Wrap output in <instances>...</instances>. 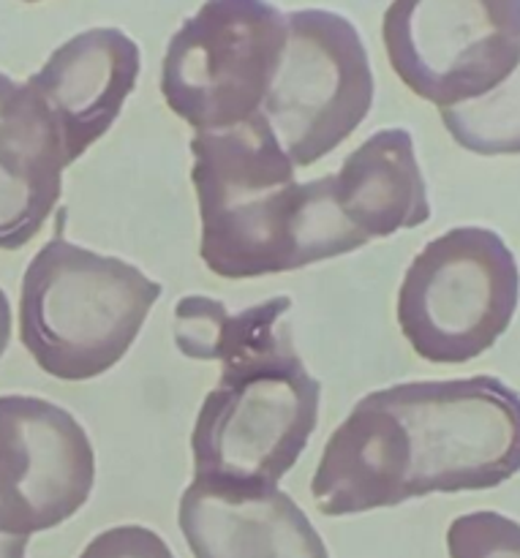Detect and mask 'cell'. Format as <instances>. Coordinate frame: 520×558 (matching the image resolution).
<instances>
[{
  "label": "cell",
  "instance_id": "cell-1",
  "mask_svg": "<svg viewBox=\"0 0 520 558\" xmlns=\"http://www.w3.org/2000/svg\"><path fill=\"white\" fill-rule=\"evenodd\" d=\"M520 472V396L496 376L407 381L360 398L327 439L311 496L327 518L431 494L494 490Z\"/></svg>",
  "mask_w": 520,
  "mask_h": 558
},
{
  "label": "cell",
  "instance_id": "cell-2",
  "mask_svg": "<svg viewBox=\"0 0 520 558\" xmlns=\"http://www.w3.org/2000/svg\"><path fill=\"white\" fill-rule=\"evenodd\" d=\"M278 294L229 314L221 300L189 294L174 308V343L199 363H221V379L191 434L194 483L213 490L278 488L319 423L322 385L294 349Z\"/></svg>",
  "mask_w": 520,
  "mask_h": 558
},
{
  "label": "cell",
  "instance_id": "cell-3",
  "mask_svg": "<svg viewBox=\"0 0 520 558\" xmlns=\"http://www.w3.org/2000/svg\"><path fill=\"white\" fill-rule=\"evenodd\" d=\"M199 256L227 281L278 276L363 248L332 199L330 178L298 183L265 114L191 140Z\"/></svg>",
  "mask_w": 520,
  "mask_h": 558
},
{
  "label": "cell",
  "instance_id": "cell-4",
  "mask_svg": "<svg viewBox=\"0 0 520 558\" xmlns=\"http://www.w3.org/2000/svg\"><path fill=\"white\" fill-rule=\"evenodd\" d=\"M161 292L129 262L55 234L22 276L20 341L44 374L96 379L129 354Z\"/></svg>",
  "mask_w": 520,
  "mask_h": 558
},
{
  "label": "cell",
  "instance_id": "cell-5",
  "mask_svg": "<svg viewBox=\"0 0 520 558\" xmlns=\"http://www.w3.org/2000/svg\"><path fill=\"white\" fill-rule=\"evenodd\" d=\"M520 267L485 227H456L431 240L398 289V325L414 354L436 365L477 360L510 330Z\"/></svg>",
  "mask_w": 520,
  "mask_h": 558
},
{
  "label": "cell",
  "instance_id": "cell-6",
  "mask_svg": "<svg viewBox=\"0 0 520 558\" xmlns=\"http://www.w3.org/2000/svg\"><path fill=\"white\" fill-rule=\"evenodd\" d=\"M287 49V16L270 0H205L169 38L167 107L194 131H221L262 112Z\"/></svg>",
  "mask_w": 520,
  "mask_h": 558
},
{
  "label": "cell",
  "instance_id": "cell-7",
  "mask_svg": "<svg viewBox=\"0 0 520 558\" xmlns=\"http://www.w3.org/2000/svg\"><path fill=\"white\" fill-rule=\"evenodd\" d=\"M363 36L325 9L287 14V49L262 114L294 167H314L363 125L374 107Z\"/></svg>",
  "mask_w": 520,
  "mask_h": 558
},
{
  "label": "cell",
  "instance_id": "cell-8",
  "mask_svg": "<svg viewBox=\"0 0 520 558\" xmlns=\"http://www.w3.org/2000/svg\"><path fill=\"white\" fill-rule=\"evenodd\" d=\"M398 80L434 107L483 98L520 63V0H392L382 22Z\"/></svg>",
  "mask_w": 520,
  "mask_h": 558
},
{
  "label": "cell",
  "instance_id": "cell-9",
  "mask_svg": "<svg viewBox=\"0 0 520 558\" xmlns=\"http://www.w3.org/2000/svg\"><path fill=\"white\" fill-rule=\"evenodd\" d=\"M93 485L96 452L74 414L36 396H0V534L52 532Z\"/></svg>",
  "mask_w": 520,
  "mask_h": 558
},
{
  "label": "cell",
  "instance_id": "cell-10",
  "mask_svg": "<svg viewBox=\"0 0 520 558\" xmlns=\"http://www.w3.org/2000/svg\"><path fill=\"white\" fill-rule=\"evenodd\" d=\"M140 71L134 38L118 27H90L60 44L25 82L47 109L69 167L112 129Z\"/></svg>",
  "mask_w": 520,
  "mask_h": 558
},
{
  "label": "cell",
  "instance_id": "cell-11",
  "mask_svg": "<svg viewBox=\"0 0 520 558\" xmlns=\"http://www.w3.org/2000/svg\"><path fill=\"white\" fill-rule=\"evenodd\" d=\"M178 526L194 558H330L314 523L281 488L191 483L180 496Z\"/></svg>",
  "mask_w": 520,
  "mask_h": 558
},
{
  "label": "cell",
  "instance_id": "cell-12",
  "mask_svg": "<svg viewBox=\"0 0 520 558\" xmlns=\"http://www.w3.org/2000/svg\"><path fill=\"white\" fill-rule=\"evenodd\" d=\"M65 167L36 93L0 74V251H20L41 232L60 202Z\"/></svg>",
  "mask_w": 520,
  "mask_h": 558
},
{
  "label": "cell",
  "instance_id": "cell-13",
  "mask_svg": "<svg viewBox=\"0 0 520 558\" xmlns=\"http://www.w3.org/2000/svg\"><path fill=\"white\" fill-rule=\"evenodd\" d=\"M332 199L354 234L368 243L431 221L428 185L407 129H385L343 158Z\"/></svg>",
  "mask_w": 520,
  "mask_h": 558
},
{
  "label": "cell",
  "instance_id": "cell-14",
  "mask_svg": "<svg viewBox=\"0 0 520 558\" xmlns=\"http://www.w3.org/2000/svg\"><path fill=\"white\" fill-rule=\"evenodd\" d=\"M442 123L474 156H520V63L483 98L442 109Z\"/></svg>",
  "mask_w": 520,
  "mask_h": 558
},
{
  "label": "cell",
  "instance_id": "cell-15",
  "mask_svg": "<svg viewBox=\"0 0 520 558\" xmlns=\"http://www.w3.org/2000/svg\"><path fill=\"white\" fill-rule=\"evenodd\" d=\"M450 558H520V523L494 510L469 512L447 529Z\"/></svg>",
  "mask_w": 520,
  "mask_h": 558
},
{
  "label": "cell",
  "instance_id": "cell-16",
  "mask_svg": "<svg viewBox=\"0 0 520 558\" xmlns=\"http://www.w3.org/2000/svg\"><path fill=\"white\" fill-rule=\"evenodd\" d=\"M80 558H174V554L153 529L114 526L96 534Z\"/></svg>",
  "mask_w": 520,
  "mask_h": 558
},
{
  "label": "cell",
  "instance_id": "cell-17",
  "mask_svg": "<svg viewBox=\"0 0 520 558\" xmlns=\"http://www.w3.org/2000/svg\"><path fill=\"white\" fill-rule=\"evenodd\" d=\"M11 341V303L5 298V292L0 289V357L5 354Z\"/></svg>",
  "mask_w": 520,
  "mask_h": 558
},
{
  "label": "cell",
  "instance_id": "cell-18",
  "mask_svg": "<svg viewBox=\"0 0 520 558\" xmlns=\"http://www.w3.org/2000/svg\"><path fill=\"white\" fill-rule=\"evenodd\" d=\"M27 556V537H9L0 534V558H25Z\"/></svg>",
  "mask_w": 520,
  "mask_h": 558
},
{
  "label": "cell",
  "instance_id": "cell-19",
  "mask_svg": "<svg viewBox=\"0 0 520 558\" xmlns=\"http://www.w3.org/2000/svg\"><path fill=\"white\" fill-rule=\"evenodd\" d=\"M25 3H38V0H25Z\"/></svg>",
  "mask_w": 520,
  "mask_h": 558
}]
</instances>
